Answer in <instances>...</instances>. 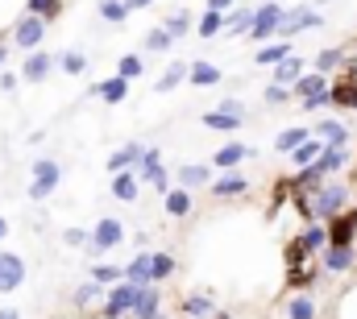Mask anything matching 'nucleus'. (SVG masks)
<instances>
[{
    "mask_svg": "<svg viewBox=\"0 0 357 319\" xmlns=\"http://www.w3.org/2000/svg\"><path fill=\"white\" fill-rule=\"evenodd\" d=\"M187 79L195 83V87H216V83H220V67H212V63H191Z\"/></svg>",
    "mask_w": 357,
    "mask_h": 319,
    "instance_id": "obj_34",
    "label": "nucleus"
},
{
    "mask_svg": "<svg viewBox=\"0 0 357 319\" xmlns=\"http://www.w3.org/2000/svg\"><path fill=\"white\" fill-rule=\"evenodd\" d=\"M287 319H320V307H316V299L312 295H291V303H287Z\"/></svg>",
    "mask_w": 357,
    "mask_h": 319,
    "instance_id": "obj_29",
    "label": "nucleus"
},
{
    "mask_svg": "<svg viewBox=\"0 0 357 319\" xmlns=\"http://www.w3.org/2000/svg\"><path fill=\"white\" fill-rule=\"evenodd\" d=\"M328 95H333L337 108H357V79L354 75H349V79H337L328 87Z\"/></svg>",
    "mask_w": 357,
    "mask_h": 319,
    "instance_id": "obj_30",
    "label": "nucleus"
},
{
    "mask_svg": "<svg viewBox=\"0 0 357 319\" xmlns=\"http://www.w3.org/2000/svg\"><path fill=\"white\" fill-rule=\"evenodd\" d=\"M17 83H21V79H17V75H8V71H4V75H0V87H4V91H13V87H17Z\"/></svg>",
    "mask_w": 357,
    "mask_h": 319,
    "instance_id": "obj_56",
    "label": "nucleus"
},
{
    "mask_svg": "<svg viewBox=\"0 0 357 319\" xmlns=\"http://www.w3.org/2000/svg\"><path fill=\"white\" fill-rule=\"evenodd\" d=\"M121 278H125V270H121V265H108V261L91 270V282H100V286H104V282H121Z\"/></svg>",
    "mask_w": 357,
    "mask_h": 319,
    "instance_id": "obj_49",
    "label": "nucleus"
},
{
    "mask_svg": "<svg viewBox=\"0 0 357 319\" xmlns=\"http://www.w3.org/2000/svg\"><path fill=\"white\" fill-rule=\"evenodd\" d=\"M158 316H162V290L150 286V290H142V299H137V307H133L129 319H158Z\"/></svg>",
    "mask_w": 357,
    "mask_h": 319,
    "instance_id": "obj_19",
    "label": "nucleus"
},
{
    "mask_svg": "<svg viewBox=\"0 0 357 319\" xmlns=\"http://www.w3.org/2000/svg\"><path fill=\"white\" fill-rule=\"evenodd\" d=\"M262 95H266V104H287V100H291V87H278V83H270Z\"/></svg>",
    "mask_w": 357,
    "mask_h": 319,
    "instance_id": "obj_52",
    "label": "nucleus"
},
{
    "mask_svg": "<svg viewBox=\"0 0 357 319\" xmlns=\"http://www.w3.org/2000/svg\"><path fill=\"white\" fill-rule=\"evenodd\" d=\"M307 257H312V253L303 249V240H299V237L287 240V249H282V261H287V270H291V265H303Z\"/></svg>",
    "mask_w": 357,
    "mask_h": 319,
    "instance_id": "obj_46",
    "label": "nucleus"
},
{
    "mask_svg": "<svg viewBox=\"0 0 357 319\" xmlns=\"http://www.w3.org/2000/svg\"><path fill=\"white\" fill-rule=\"evenodd\" d=\"M191 25H195V21H191V13H171V17L162 21V29H167L171 38H183V33H191Z\"/></svg>",
    "mask_w": 357,
    "mask_h": 319,
    "instance_id": "obj_45",
    "label": "nucleus"
},
{
    "mask_svg": "<svg viewBox=\"0 0 357 319\" xmlns=\"http://www.w3.org/2000/svg\"><path fill=\"white\" fill-rule=\"evenodd\" d=\"M162 208H167V216H175V220H183V216H191L195 199H191V191H183V187H175V191H167V195H162Z\"/></svg>",
    "mask_w": 357,
    "mask_h": 319,
    "instance_id": "obj_20",
    "label": "nucleus"
},
{
    "mask_svg": "<svg viewBox=\"0 0 357 319\" xmlns=\"http://www.w3.org/2000/svg\"><path fill=\"white\" fill-rule=\"evenodd\" d=\"M216 199H241V195H250V178L241 174V170H225L220 178H212V187H208Z\"/></svg>",
    "mask_w": 357,
    "mask_h": 319,
    "instance_id": "obj_9",
    "label": "nucleus"
},
{
    "mask_svg": "<svg viewBox=\"0 0 357 319\" xmlns=\"http://www.w3.org/2000/svg\"><path fill=\"white\" fill-rule=\"evenodd\" d=\"M125 282H133V286H142V290H150L154 286V270H150V249H142L129 265H125Z\"/></svg>",
    "mask_w": 357,
    "mask_h": 319,
    "instance_id": "obj_13",
    "label": "nucleus"
},
{
    "mask_svg": "<svg viewBox=\"0 0 357 319\" xmlns=\"http://www.w3.org/2000/svg\"><path fill=\"white\" fill-rule=\"evenodd\" d=\"M25 274H29V270H25V257L0 249V295H13V290L25 282Z\"/></svg>",
    "mask_w": 357,
    "mask_h": 319,
    "instance_id": "obj_7",
    "label": "nucleus"
},
{
    "mask_svg": "<svg viewBox=\"0 0 357 319\" xmlns=\"http://www.w3.org/2000/svg\"><path fill=\"white\" fill-rule=\"evenodd\" d=\"M316 282H320V270H316V265H291V270H287V290L307 295Z\"/></svg>",
    "mask_w": 357,
    "mask_h": 319,
    "instance_id": "obj_17",
    "label": "nucleus"
},
{
    "mask_svg": "<svg viewBox=\"0 0 357 319\" xmlns=\"http://www.w3.org/2000/svg\"><path fill=\"white\" fill-rule=\"evenodd\" d=\"M59 67H63L67 75H84V67H88V59H84L79 50H63V54H59Z\"/></svg>",
    "mask_w": 357,
    "mask_h": 319,
    "instance_id": "obj_48",
    "label": "nucleus"
},
{
    "mask_svg": "<svg viewBox=\"0 0 357 319\" xmlns=\"http://www.w3.org/2000/svg\"><path fill=\"white\" fill-rule=\"evenodd\" d=\"M121 240H125V228H121V220H116V216H100V220H96V228H91L88 253H91V257H100V253L116 249Z\"/></svg>",
    "mask_w": 357,
    "mask_h": 319,
    "instance_id": "obj_4",
    "label": "nucleus"
},
{
    "mask_svg": "<svg viewBox=\"0 0 357 319\" xmlns=\"http://www.w3.org/2000/svg\"><path fill=\"white\" fill-rule=\"evenodd\" d=\"M150 187H154V191H158V195H167V191H175V178H171V170H167V166H162V170H158V174H154V178H150Z\"/></svg>",
    "mask_w": 357,
    "mask_h": 319,
    "instance_id": "obj_51",
    "label": "nucleus"
},
{
    "mask_svg": "<svg viewBox=\"0 0 357 319\" xmlns=\"http://www.w3.org/2000/svg\"><path fill=\"white\" fill-rule=\"evenodd\" d=\"M345 162H349V154H345V150H337V146H328V150L320 154V162H316V166H320L324 174H337V170H341Z\"/></svg>",
    "mask_w": 357,
    "mask_h": 319,
    "instance_id": "obj_43",
    "label": "nucleus"
},
{
    "mask_svg": "<svg viewBox=\"0 0 357 319\" xmlns=\"http://www.w3.org/2000/svg\"><path fill=\"white\" fill-rule=\"evenodd\" d=\"M225 29H229L233 38L250 33V29H254V8H233V13H229V21H225Z\"/></svg>",
    "mask_w": 357,
    "mask_h": 319,
    "instance_id": "obj_37",
    "label": "nucleus"
},
{
    "mask_svg": "<svg viewBox=\"0 0 357 319\" xmlns=\"http://www.w3.org/2000/svg\"><path fill=\"white\" fill-rule=\"evenodd\" d=\"M212 319H233L229 311H212Z\"/></svg>",
    "mask_w": 357,
    "mask_h": 319,
    "instance_id": "obj_60",
    "label": "nucleus"
},
{
    "mask_svg": "<svg viewBox=\"0 0 357 319\" xmlns=\"http://www.w3.org/2000/svg\"><path fill=\"white\" fill-rule=\"evenodd\" d=\"M150 4H154V0H125V8H129V13H133V8H150Z\"/></svg>",
    "mask_w": 357,
    "mask_h": 319,
    "instance_id": "obj_57",
    "label": "nucleus"
},
{
    "mask_svg": "<svg viewBox=\"0 0 357 319\" xmlns=\"http://www.w3.org/2000/svg\"><path fill=\"white\" fill-rule=\"evenodd\" d=\"M291 54H295L291 42H270V46H262V50L254 54V63H258V67H278V63H287Z\"/></svg>",
    "mask_w": 357,
    "mask_h": 319,
    "instance_id": "obj_21",
    "label": "nucleus"
},
{
    "mask_svg": "<svg viewBox=\"0 0 357 319\" xmlns=\"http://www.w3.org/2000/svg\"><path fill=\"white\" fill-rule=\"evenodd\" d=\"M307 137H312V129H303V125H295V129H282V133L274 137V150L291 158V154H295V150H299V146H303Z\"/></svg>",
    "mask_w": 357,
    "mask_h": 319,
    "instance_id": "obj_24",
    "label": "nucleus"
},
{
    "mask_svg": "<svg viewBox=\"0 0 357 319\" xmlns=\"http://www.w3.org/2000/svg\"><path fill=\"white\" fill-rule=\"evenodd\" d=\"M146 154V146H137V141H129V146H121L112 158H108V170L112 174H121V170H137V162Z\"/></svg>",
    "mask_w": 357,
    "mask_h": 319,
    "instance_id": "obj_18",
    "label": "nucleus"
},
{
    "mask_svg": "<svg viewBox=\"0 0 357 319\" xmlns=\"http://www.w3.org/2000/svg\"><path fill=\"white\" fill-rule=\"evenodd\" d=\"M54 71V59L46 54V50H33V54H25V67H21V79L25 83H42L46 75Z\"/></svg>",
    "mask_w": 357,
    "mask_h": 319,
    "instance_id": "obj_14",
    "label": "nucleus"
},
{
    "mask_svg": "<svg viewBox=\"0 0 357 319\" xmlns=\"http://www.w3.org/2000/svg\"><path fill=\"white\" fill-rule=\"evenodd\" d=\"M137 191H142L137 170H121V174H112V195H116L121 203H133V199H137Z\"/></svg>",
    "mask_w": 357,
    "mask_h": 319,
    "instance_id": "obj_16",
    "label": "nucleus"
},
{
    "mask_svg": "<svg viewBox=\"0 0 357 319\" xmlns=\"http://www.w3.org/2000/svg\"><path fill=\"white\" fill-rule=\"evenodd\" d=\"M0 319H21L17 311H0Z\"/></svg>",
    "mask_w": 357,
    "mask_h": 319,
    "instance_id": "obj_61",
    "label": "nucleus"
},
{
    "mask_svg": "<svg viewBox=\"0 0 357 319\" xmlns=\"http://www.w3.org/2000/svg\"><path fill=\"white\" fill-rule=\"evenodd\" d=\"M333 83H328V75H320V71H312V75H299V83L291 87L299 100H312V95H324Z\"/></svg>",
    "mask_w": 357,
    "mask_h": 319,
    "instance_id": "obj_26",
    "label": "nucleus"
},
{
    "mask_svg": "<svg viewBox=\"0 0 357 319\" xmlns=\"http://www.w3.org/2000/svg\"><path fill=\"white\" fill-rule=\"evenodd\" d=\"M187 71H191V63H171V67L162 71V79L154 83V87H158V91H175L178 83L187 79Z\"/></svg>",
    "mask_w": 357,
    "mask_h": 319,
    "instance_id": "obj_38",
    "label": "nucleus"
},
{
    "mask_svg": "<svg viewBox=\"0 0 357 319\" xmlns=\"http://www.w3.org/2000/svg\"><path fill=\"white\" fill-rule=\"evenodd\" d=\"M349 203V182H324L316 195H312V208H316V224H328L333 216H341Z\"/></svg>",
    "mask_w": 357,
    "mask_h": 319,
    "instance_id": "obj_1",
    "label": "nucleus"
},
{
    "mask_svg": "<svg viewBox=\"0 0 357 319\" xmlns=\"http://www.w3.org/2000/svg\"><path fill=\"white\" fill-rule=\"evenodd\" d=\"M328 104H333V95H328V91H324V95H312V100H303V108H307V112H316V108H328Z\"/></svg>",
    "mask_w": 357,
    "mask_h": 319,
    "instance_id": "obj_53",
    "label": "nucleus"
},
{
    "mask_svg": "<svg viewBox=\"0 0 357 319\" xmlns=\"http://www.w3.org/2000/svg\"><path fill=\"white\" fill-rule=\"evenodd\" d=\"M312 133H316L324 146H337V150H345V141H349V129H345L341 120H320Z\"/></svg>",
    "mask_w": 357,
    "mask_h": 319,
    "instance_id": "obj_23",
    "label": "nucleus"
},
{
    "mask_svg": "<svg viewBox=\"0 0 357 319\" xmlns=\"http://www.w3.org/2000/svg\"><path fill=\"white\" fill-rule=\"evenodd\" d=\"M63 182V166L54 158H38L33 162V178H29V199H50Z\"/></svg>",
    "mask_w": 357,
    "mask_h": 319,
    "instance_id": "obj_3",
    "label": "nucleus"
},
{
    "mask_svg": "<svg viewBox=\"0 0 357 319\" xmlns=\"http://www.w3.org/2000/svg\"><path fill=\"white\" fill-rule=\"evenodd\" d=\"M100 17H104L108 25H121V21L129 17V8H125V0H104V4H100Z\"/></svg>",
    "mask_w": 357,
    "mask_h": 319,
    "instance_id": "obj_47",
    "label": "nucleus"
},
{
    "mask_svg": "<svg viewBox=\"0 0 357 319\" xmlns=\"http://www.w3.org/2000/svg\"><path fill=\"white\" fill-rule=\"evenodd\" d=\"M357 237V208H345L341 216L328 220V244H341V249H354Z\"/></svg>",
    "mask_w": 357,
    "mask_h": 319,
    "instance_id": "obj_8",
    "label": "nucleus"
},
{
    "mask_svg": "<svg viewBox=\"0 0 357 319\" xmlns=\"http://www.w3.org/2000/svg\"><path fill=\"white\" fill-rule=\"evenodd\" d=\"M100 299H104V286H100V282H84V286H75V295H71V303H75L79 311L96 307Z\"/></svg>",
    "mask_w": 357,
    "mask_h": 319,
    "instance_id": "obj_33",
    "label": "nucleus"
},
{
    "mask_svg": "<svg viewBox=\"0 0 357 319\" xmlns=\"http://www.w3.org/2000/svg\"><path fill=\"white\" fill-rule=\"evenodd\" d=\"M241 125H245V116H233V112H225V108H212V112H204V129L233 133V129H241Z\"/></svg>",
    "mask_w": 357,
    "mask_h": 319,
    "instance_id": "obj_22",
    "label": "nucleus"
},
{
    "mask_svg": "<svg viewBox=\"0 0 357 319\" xmlns=\"http://www.w3.org/2000/svg\"><path fill=\"white\" fill-rule=\"evenodd\" d=\"M63 240H67V244H88L91 233H84V228H67V237H63Z\"/></svg>",
    "mask_w": 357,
    "mask_h": 319,
    "instance_id": "obj_54",
    "label": "nucleus"
},
{
    "mask_svg": "<svg viewBox=\"0 0 357 319\" xmlns=\"http://www.w3.org/2000/svg\"><path fill=\"white\" fill-rule=\"evenodd\" d=\"M324 25V17L316 13V8H295V13H287V21H282V42L287 38H295V33H303V29H320Z\"/></svg>",
    "mask_w": 357,
    "mask_h": 319,
    "instance_id": "obj_10",
    "label": "nucleus"
},
{
    "mask_svg": "<svg viewBox=\"0 0 357 319\" xmlns=\"http://www.w3.org/2000/svg\"><path fill=\"white\" fill-rule=\"evenodd\" d=\"M178 311H183L187 319H212L216 303H212V295H187V299L178 303Z\"/></svg>",
    "mask_w": 357,
    "mask_h": 319,
    "instance_id": "obj_25",
    "label": "nucleus"
},
{
    "mask_svg": "<svg viewBox=\"0 0 357 319\" xmlns=\"http://www.w3.org/2000/svg\"><path fill=\"white\" fill-rule=\"evenodd\" d=\"M158 170H162V150H158V146H146V154H142V162H137V178L150 182Z\"/></svg>",
    "mask_w": 357,
    "mask_h": 319,
    "instance_id": "obj_36",
    "label": "nucleus"
},
{
    "mask_svg": "<svg viewBox=\"0 0 357 319\" xmlns=\"http://www.w3.org/2000/svg\"><path fill=\"white\" fill-rule=\"evenodd\" d=\"M245 158H254V150H250V146H241V141H229V146H220V150L212 154V166L225 174V170H237Z\"/></svg>",
    "mask_w": 357,
    "mask_h": 319,
    "instance_id": "obj_12",
    "label": "nucleus"
},
{
    "mask_svg": "<svg viewBox=\"0 0 357 319\" xmlns=\"http://www.w3.org/2000/svg\"><path fill=\"white\" fill-rule=\"evenodd\" d=\"M42 38H46V21H42V17H29V13H25V17L17 21V29H13L17 50H29V54L42 46Z\"/></svg>",
    "mask_w": 357,
    "mask_h": 319,
    "instance_id": "obj_6",
    "label": "nucleus"
},
{
    "mask_svg": "<svg viewBox=\"0 0 357 319\" xmlns=\"http://www.w3.org/2000/svg\"><path fill=\"white\" fill-rule=\"evenodd\" d=\"M4 59H8V46H4V42H0V67H4Z\"/></svg>",
    "mask_w": 357,
    "mask_h": 319,
    "instance_id": "obj_58",
    "label": "nucleus"
},
{
    "mask_svg": "<svg viewBox=\"0 0 357 319\" xmlns=\"http://www.w3.org/2000/svg\"><path fill=\"white\" fill-rule=\"evenodd\" d=\"M116 75H121V79H137V75H142V59H137V54H125V59L116 63Z\"/></svg>",
    "mask_w": 357,
    "mask_h": 319,
    "instance_id": "obj_50",
    "label": "nucleus"
},
{
    "mask_svg": "<svg viewBox=\"0 0 357 319\" xmlns=\"http://www.w3.org/2000/svg\"><path fill=\"white\" fill-rule=\"evenodd\" d=\"M324 150H328V146H324V141H320V137L312 133V137H307V141H303V146H299V150L291 154V162H295V170H303V166L320 162V154H324Z\"/></svg>",
    "mask_w": 357,
    "mask_h": 319,
    "instance_id": "obj_28",
    "label": "nucleus"
},
{
    "mask_svg": "<svg viewBox=\"0 0 357 319\" xmlns=\"http://www.w3.org/2000/svg\"><path fill=\"white\" fill-rule=\"evenodd\" d=\"M291 195H295V182H291V178H278V182H274V191H270V220H274V212H278Z\"/></svg>",
    "mask_w": 357,
    "mask_h": 319,
    "instance_id": "obj_42",
    "label": "nucleus"
},
{
    "mask_svg": "<svg viewBox=\"0 0 357 319\" xmlns=\"http://www.w3.org/2000/svg\"><path fill=\"white\" fill-rule=\"evenodd\" d=\"M341 63H345V50L328 46V50H320V59H316V71H320V75H328V71H337Z\"/></svg>",
    "mask_w": 357,
    "mask_h": 319,
    "instance_id": "obj_44",
    "label": "nucleus"
},
{
    "mask_svg": "<svg viewBox=\"0 0 357 319\" xmlns=\"http://www.w3.org/2000/svg\"><path fill=\"white\" fill-rule=\"evenodd\" d=\"M212 13H233V0H208Z\"/></svg>",
    "mask_w": 357,
    "mask_h": 319,
    "instance_id": "obj_55",
    "label": "nucleus"
},
{
    "mask_svg": "<svg viewBox=\"0 0 357 319\" xmlns=\"http://www.w3.org/2000/svg\"><path fill=\"white\" fill-rule=\"evenodd\" d=\"M225 21H229V13H212V8H204L195 33H199V38H216V33H225Z\"/></svg>",
    "mask_w": 357,
    "mask_h": 319,
    "instance_id": "obj_32",
    "label": "nucleus"
},
{
    "mask_svg": "<svg viewBox=\"0 0 357 319\" xmlns=\"http://www.w3.org/2000/svg\"><path fill=\"white\" fill-rule=\"evenodd\" d=\"M282 21H287V8H282V4H262V8H254V29H250V38H254V42H266L270 33L282 29Z\"/></svg>",
    "mask_w": 357,
    "mask_h": 319,
    "instance_id": "obj_5",
    "label": "nucleus"
},
{
    "mask_svg": "<svg viewBox=\"0 0 357 319\" xmlns=\"http://www.w3.org/2000/svg\"><path fill=\"white\" fill-rule=\"evenodd\" d=\"M150 270H154V286H158L175 274V257L171 253H150Z\"/></svg>",
    "mask_w": 357,
    "mask_h": 319,
    "instance_id": "obj_39",
    "label": "nucleus"
},
{
    "mask_svg": "<svg viewBox=\"0 0 357 319\" xmlns=\"http://www.w3.org/2000/svg\"><path fill=\"white\" fill-rule=\"evenodd\" d=\"M91 91H96V95H100V100H104V104H121V100H125V95H129V79H121V75H112V79L96 83V87H91Z\"/></svg>",
    "mask_w": 357,
    "mask_h": 319,
    "instance_id": "obj_27",
    "label": "nucleus"
},
{
    "mask_svg": "<svg viewBox=\"0 0 357 319\" xmlns=\"http://www.w3.org/2000/svg\"><path fill=\"white\" fill-rule=\"evenodd\" d=\"M299 240H303L307 253H324V249H328V224H307Z\"/></svg>",
    "mask_w": 357,
    "mask_h": 319,
    "instance_id": "obj_35",
    "label": "nucleus"
},
{
    "mask_svg": "<svg viewBox=\"0 0 357 319\" xmlns=\"http://www.w3.org/2000/svg\"><path fill=\"white\" fill-rule=\"evenodd\" d=\"M158 319H171V316H158Z\"/></svg>",
    "mask_w": 357,
    "mask_h": 319,
    "instance_id": "obj_62",
    "label": "nucleus"
},
{
    "mask_svg": "<svg viewBox=\"0 0 357 319\" xmlns=\"http://www.w3.org/2000/svg\"><path fill=\"white\" fill-rule=\"evenodd\" d=\"M299 75H303V59H299V54H291L287 63H278V67H274V83H278V87H295Z\"/></svg>",
    "mask_w": 357,
    "mask_h": 319,
    "instance_id": "obj_31",
    "label": "nucleus"
},
{
    "mask_svg": "<svg viewBox=\"0 0 357 319\" xmlns=\"http://www.w3.org/2000/svg\"><path fill=\"white\" fill-rule=\"evenodd\" d=\"M357 261L354 249H341V244H328L324 249V274H349Z\"/></svg>",
    "mask_w": 357,
    "mask_h": 319,
    "instance_id": "obj_15",
    "label": "nucleus"
},
{
    "mask_svg": "<svg viewBox=\"0 0 357 319\" xmlns=\"http://www.w3.org/2000/svg\"><path fill=\"white\" fill-rule=\"evenodd\" d=\"M175 187H183V191H199V187H212V166H204V162H187V166H178Z\"/></svg>",
    "mask_w": 357,
    "mask_h": 319,
    "instance_id": "obj_11",
    "label": "nucleus"
},
{
    "mask_svg": "<svg viewBox=\"0 0 357 319\" xmlns=\"http://www.w3.org/2000/svg\"><path fill=\"white\" fill-rule=\"evenodd\" d=\"M59 8H63V0H29V4H25V13H29V17H42L46 25L59 17Z\"/></svg>",
    "mask_w": 357,
    "mask_h": 319,
    "instance_id": "obj_40",
    "label": "nucleus"
},
{
    "mask_svg": "<svg viewBox=\"0 0 357 319\" xmlns=\"http://www.w3.org/2000/svg\"><path fill=\"white\" fill-rule=\"evenodd\" d=\"M8 237V224H4V216H0V240Z\"/></svg>",
    "mask_w": 357,
    "mask_h": 319,
    "instance_id": "obj_59",
    "label": "nucleus"
},
{
    "mask_svg": "<svg viewBox=\"0 0 357 319\" xmlns=\"http://www.w3.org/2000/svg\"><path fill=\"white\" fill-rule=\"evenodd\" d=\"M171 46H175V38H171V33H167L162 25H154V29L146 33V50H154V54H167Z\"/></svg>",
    "mask_w": 357,
    "mask_h": 319,
    "instance_id": "obj_41",
    "label": "nucleus"
},
{
    "mask_svg": "<svg viewBox=\"0 0 357 319\" xmlns=\"http://www.w3.org/2000/svg\"><path fill=\"white\" fill-rule=\"evenodd\" d=\"M137 299H142V286H133V282H116V286L104 295V303H100V319H125V316H133Z\"/></svg>",
    "mask_w": 357,
    "mask_h": 319,
    "instance_id": "obj_2",
    "label": "nucleus"
}]
</instances>
